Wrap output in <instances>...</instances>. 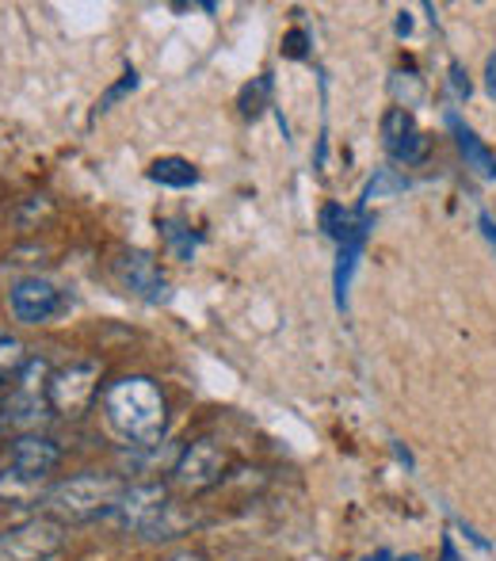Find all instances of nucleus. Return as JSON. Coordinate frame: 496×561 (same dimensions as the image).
Segmentation results:
<instances>
[{"label": "nucleus", "mask_w": 496, "mask_h": 561, "mask_svg": "<svg viewBox=\"0 0 496 561\" xmlns=\"http://www.w3.org/2000/svg\"><path fill=\"white\" fill-rule=\"evenodd\" d=\"M408 31H413V15L401 12V15H397V35H408Z\"/></svg>", "instance_id": "obj_30"}, {"label": "nucleus", "mask_w": 496, "mask_h": 561, "mask_svg": "<svg viewBox=\"0 0 496 561\" xmlns=\"http://www.w3.org/2000/svg\"><path fill=\"white\" fill-rule=\"evenodd\" d=\"M115 275H119V283L130 290V295L146 298V302H161V298H169L164 272L149 252H141V249L119 252V260H115Z\"/></svg>", "instance_id": "obj_9"}, {"label": "nucleus", "mask_w": 496, "mask_h": 561, "mask_svg": "<svg viewBox=\"0 0 496 561\" xmlns=\"http://www.w3.org/2000/svg\"><path fill=\"white\" fill-rule=\"evenodd\" d=\"M169 504H172V496H169V485H164V481H138V485L123 489L119 504H115L107 519H112L119 531L141 535V539H146V535L161 524Z\"/></svg>", "instance_id": "obj_6"}, {"label": "nucleus", "mask_w": 496, "mask_h": 561, "mask_svg": "<svg viewBox=\"0 0 496 561\" xmlns=\"http://www.w3.org/2000/svg\"><path fill=\"white\" fill-rule=\"evenodd\" d=\"M8 466L35 481H46L54 470L61 466V447L54 444L50 436H38V432H27V436H15L12 450H8Z\"/></svg>", "instance_id": "obj_10"}, {"label": "nucleus", "mask_w": 496, "mask_h": 561, "mask_svg": "<svg viewBox=\"0 0 496 561\" xmlns=\"http://www.w3.org/2000/svg\"><path fill=\"white\" fill-rule=\"evenodd\" d=\"M123 489H126V481L119 473H100V470L73 473V478L46 489L43 516L58 519V524H92V519H107L115 504H119Z\"/></svg>", "instance_id": "obj_2"}, {"label": "nucleus", "mask_w": 496, "mask_h": 561, "mask_svg": "<svg viewBox=\"0 0 496 561\" xmlns=\"http://www.w3.org/2000/svg\"><path fill=\"white\" fill-rule=\"evenodd\" d=\"M390 561H420V554H401V558H390Z\"/></svg>", "instance_id": "obj_32"}, {"label": "nucleus", "mask_w": 496, "mask_h": 561, "mask_svg": "<svg viewBox=\"0 0 496 561\" xmlns=\"http://www.w3.org/2000/svg\"><path fill=\"white\" fill-rule=\"evenodd\" d=\"M267 96H272V77H256V81L245 84V92H241V115L256 118L259 112H264Z\"/></svg>", "instance_id": "obj_20"}, {"label": "nucleus", "mask_w": 496, "mask_h": 561, "mask_svg": "<svg viewBox=\"0 0 496 561\" xmlns=\"http://www.w3.org/2000/svg\"><path fill=\"white\" fill-rule=\"evenodd\" d=\"M321 229L344 249V244H364L367 229H371V218H367L364 207L344 210V207H336V203H328V207L321 210Z\"/></svg>", "instance_id": "obj_12"}, {"label": "nucleus", "mask_w": 496, "mask_h": 561, "mask_svg": "<svg viewBox=\"0 0 496 561\" xmlns=\"http://www.w3.org/2000/svg\"><path fill=\"white\" fill-rule=\"evenodd\" d=\"M485 89H489V96H496V50L489 54V69H485Z\"/></svg>", "instance_id": "obj_27"}, {"label": "nucleus", "mask_w": 496, "mask_h": 561, "mask_svg": "<svg viewBox=\"0 0 496 561\" xmlns=\"http://www.w3.org/2000/svg\"><path fill=\"white\" fill-rule=\"evenodd\" d=\"M46 481H35L27 478V473L12 470V466H4L0 470V504H8V508H23V504H43L46 496Z\"/></svg>", "instance_id": "obj_14"}, {"label": "nucleus", "mask_w": 496, "mask_h": 561, "mask_svg": "<svg viewBox=\"0 0 496 561\" xmlns=\"http://www.w3.org/2000/svg\"><path fill=\"white\" fill-rule=\"evenodd\" d=\"M447 123H451L454 141H459V149H462V157H466L470 169H474L482 180H496V157H493V149L485 146V141L477 138V134L470 130V126H462L459 115H447Z\"/></svg>", "instance_id": "obj_13"}, {"label": "nucleus", "mask_w": 496, "mask_h": 561, "mask_svg": "<svg viewBox=\"0 0 496 561\" xmlns=\"http://www.w3.org/2000/svg\"><path fill=\"white\" fill-rule=\"evenodd\" d=\"M382 141H385V153L401 164H420L428 157V134L416 130V118L408 107H390L382 115Z\"/></svg>", "instance_id": "obj_8"}, {"label": "nucleus", "mask_w": 496, "mask_h": 561, "mask_svg": "<svg viewBox=\"0 0 496 561\" xmlns=\"http://www.w3.org/2000/svg\"><path fill=\"white\" fill-rule=\"evenodd\" d=\"M364 561H390V554H385V550H378L374 558H364Z\"/></svg>", "instance_id": "obj_31"}, {"label": "nucleus", "mask_w": 496, "mask_h": 561, "mask_svg": "<svg viewBox=\"0 0 496 561\" xmlns=\"http://www.w3.org/2000/svg\"><path fill=\"white\" fill-rule=\"evenodd\" d=\"M164 244H169V252L176 260H192L195 256V249H199V241L203 237L199 233H192L184 222H164Z\"/></svg>", "instance_id": "obj_18"}, {"label": "nucleus", "mask_w": 496, "mask_h": 561, "mask_svg": "<svg viewBox=\"0 0 496 561\" xmlns=\"http://www.w3.org/2000/svg\"><path fill=\"white\" fill-rule=\"evenodd\" d=\"M23 363H27V352H23V344L15 336L0 333V378L8 375H20Z\"/></svg>", "instance_id": "obj_21"}, {"label": "nucleus", "mask_w": 496, "mask_h": 561, "mask_svg": "<svg viewBox=\"0 0 496 561\" xmlns=\"http://www.w3.org/2000/svg\"><path fill=\"white\" fill-rule=\"evenodd\" d=\"M451 92H454V96H459V100H470V92H474V89H470L466 69H462L459 61H454V66H451Z\"/></svg>", "instance_id": "obj_25"}, {"label": "nucleus", "mask_w": 496, "mask_h": 561, "mask_svg": "<svg viewBox=\"0 0 496 561\" xmlns=\"http://www.w3.org/2000/svg\"><path fill=\"white\" fill-rule=\"evenodd\" d=\"M61 306H66L61 290L43 275H27V279H20L12 287V313L23 325H46L50 318H58Z\"/></svg>", "instance_id": "obj_7"}, {"label": "nucleus", "mask_w": 496, "mask_h": 561, "mask_svg": "<svg viewBox=\"0 0 496 561\" xmlns=\"http://www.w3.org/2000/svg\"><path fill=\"white\" fill-rule=\"evenodd\" d=\"M359 249L364 244H344L341 256H336V272H333V287H336V306L348 310V287H351V272L359 264Z\"/></svg>", "instance_id": "obj_16"}, {"label": "nucleus", "mask_w": 496, "mask_h": 561, "mask_svg": "<svg viewBox=\"0 0 496 561\" xmlns=\"http://www.w3.org/2000/svg\"><path fill=\"white\" fill-rule=\"evenodd\" d=\"M50 375H54L50 363L38 359V355H35V359L23 363V370L15 375V390H23V393H43V398H46V386H50Z\"/></svg>", "instance_id": "obj_17"}, {"label": "nucleus", "mask_w": 496, "mask_h": 561, "mask_svg": "<svg viewBox=\"0 0 496 561\" xmlns=\"http://www.w3.org/2000/svg\"><path fill=\"white\" fill-rule=\"evenodd\" d=\"M477 222H482L485 237H489V244H496V222H493V215H482V218H477Z\"/></svg>", "instance_id": "obj_29"}, {"label": "nucleus", "mask_w": 496, "mask_h": 561, "mask_svg": "<svg viewBox=\"0 0 496 561\" xmlns=\"http://www.w3.org/2000/svg\"><path fill=\"white\" fill-rule=\"evenodd\" d=\"M439 561H462V558H459V550H454V542H451V539H443V547H439Z\"/></svg>", "instance_id": "obj_28"}, {"label": "nucleus", "mask_w": 496, "mask_h": 561, "mask_svg": "<svg viewBox=\"0 0 496 561\" xmlns=\"http://www.w3.org/2000/svg\"><path fill=\"white\" fill-rule=\"evenodd\" d=\"M401 187H405V180H401L397 172H393V169H378V172H374V180L367 184V192H364V210H367V203L385 199V195L401 192Z\"/></svg>", "instance_id": "obj_22"}, {"label": "nucleus", "mask_w": 496, "mask_h": 561, "mask_svg": "<svg viewBox=\"0 0 496 561\" xmlns=\"http://www.w3.org/2000/svg\"><path fill=\"white\" fill-rule=\"evenodd\" d=\"M138 81H141V77H138V69H126V73H123V81H119V84H112V89H107V96L96 104V115H104L107 107L115 104V100H123L126 92H134V89H138Z\"/></svg>", "instance_id": "obj_23"}, {"label": "nucleus", "mask_w": 496, "mask_h": 561, "mask_svg": "<svg viewBox=\"0 0 496 561\" xmlns=\"http://www.w3.org/2000/svg\"><path fill=\"white\" fill-rule=\"evenodd\" d=\"M149 180L161 187H195L199 184V169H195L192 161H184V157H157L153 164H149Z\"/></svg>", "instance_id": "obj_15"}, {"label": "nucleus", "mask_w": 496, "mask_h": 561, "mask_svg": "<svg viewBox=\"0 0 496 561\" xmlns=\"http://www.w3.org/2000/svg\"><path fill=\"white\" fill-rule=\"evenodd\" d=\"M161 561H210L207 554H203V550H176V554H169V558H161Z\"/></svg>", "instance_id": "obj_26"}, {"label": "nucleus", "mask_w": 496, "mask_h": 561, "mask_svg": "<svg viewBox=\"0 0 496 561\" xmlns=\"http://www.w3.org/2000/svg\"><path fill=\"white\" fill-rule=\"evenodd\" d=\"M310 54V35H305L302 27H295V31H287L282 35V58H305Z\"/></svg>", "instance_id": "obj_24"}, {"label": "nucleus", "mask_w": 496, "mask_h": 561, "mask_svg": "<svg viewBox=\"0 0 496 561\" xmlns=\"http://www.w3.org/2000/svg\"><path fill=\"white\" fill-rule=\"evenodd\" d=\"M192 524H195V519L187 516V512H180V504H169V512L161 516V524H157L146 539H176V535H184Z\"/></svg>", "instance_id": "obj_19"}, {"label": "nucleus", "mask_w": 496, "mask_h": 561, "mask_svg": "<svg viewBox=\"0 0 496 561\" xmlns=\"http://www.w3.org/2000/svg\"><path fill=\"white\" fill-rule=\"evenodd\" d=\"M0 405H4V401H0Z\"/></svg>", "instance_id": "obj_33"}, {"label": "nucleus", "mask_w": 496, "mask_h": 561, "mask_svg": "<svg viewBox=\"0 0 496 561\" xmlns=\"http://www.w3.org/2000/svg\"><path fill=\"white\" fill-rule=\"evenodd\" d=\"M107 421L130 447H157L169 432V401L146 375H126L104 393Z\"/></svg>", "instance_id": "obj_1"}, {"label": "nucleus", "mask_w": 496, "mask_h": 561, "mask_svg": "<svg viewBox=\"0 0 496 561\" xmlns=\"http://www.w3.org/2000/svg\"><path fill=\"white\" fill-rule=\"evenodd\" d=\"M46 416H54V413H50V401H46L43 393L15 390L12 398L0 405V424H8V428H20L23 436H27V432H35L38 421H46Z\"/></svg>", "instance_id": "obj_11"}, {"label": "nucleus", "mask_w": 496, "mask_h": 561, "mask_svg": "<svg viewBox=\"0 0 496 561\" xmlns=\"http://www.w3.org/2000/svg\"><path fill=\"white\" fill-rule=\"evenodd\" d=\"M66 547V524L50 516H27L0 531V561H54Z\"/></svg>", "instance_id": "obj_3"}, {"label": "nucleus", "mask_w": 496, "mask_h": 561, "mask_svg": "<svg viewBox=\"0 0 496 561\" xmlns=\"http://www.w3.org/2000/svg\"><path fill=\"white\" fill-rule=\"evenodd\" d=\"M226 466H230V458L215 439H195V444L180 447L176 466H172V485L187 496L210 493V489L222 485Z\"/></svg>", "instance_id": "obj_5"}, {"label": "nucleus", "mask_w": 496, "mask_h": 561, "mask_svg": "<svg viewBox=\"0 0 496 561\" xmlns=\"http://www.w3.org/2000/svg\"><path fill=\"white\" fill-rule=\"evenodd\" d=\"M100 393V363L84 359V363H69V367L54 370L50 386H46V401H50L54 416H84L92 409Z\"/></svg>", "instance_id": "obj_4"}]
</instances>
